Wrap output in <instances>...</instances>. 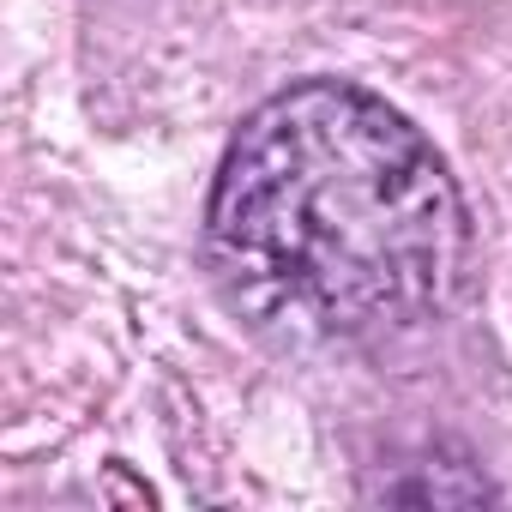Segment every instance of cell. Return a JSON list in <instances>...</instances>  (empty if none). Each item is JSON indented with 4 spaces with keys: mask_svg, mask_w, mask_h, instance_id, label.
I'll return each mask as SVG.
<instances>
[{
    "mask_svg": "<svg viewBox=\"0 0 512 512\" xmlns=\"http://www.w3.org/2000/svg\"><path fill=\"white\" fill-rule=\"evenodd\" d=\"M205 247L223 296L272 338L338 344L440 314L470 260L446 157L374 91L308 79L223 151Z\"/></svg>",
    "mask_w": 512,
    "mask_h": 512,
    "instance_id": "cell-1",
    "label": "cell"
}]
</instances>
